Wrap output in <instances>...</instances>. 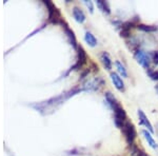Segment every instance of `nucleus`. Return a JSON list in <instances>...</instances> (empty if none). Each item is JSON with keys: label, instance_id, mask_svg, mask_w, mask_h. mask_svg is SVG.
<instances>
[{"label": "nucleus", "instance_id": "1", "mask_svg": "<svg viewBox=\"0 0 158 156\" xmlns=\"http://www.w3.org/2000/svg\"><path fill=\"white\" fill-rule=\"evenodd\" d=\"M122 131H123L127 142H128L130 145H132L135 140V138H136V130H135L134 124H132L131 121H128V120H127L124 126L122 127Z\"/></svg>", "mask_w": 158, "mask_h": 156}, {"label": "nucleus", "instance_id": "2", "mask_svg": "<svg viewBox=\"0 0 158 156\" xmlns=\"http://www.w3.org/2000/svg\"><path fill=\"white\" fill-rule=\"evenodd\" d=\"M114 110V121L117 128H121L124 126L127 121V113L124 111V109L122 108L120 104H118L117 107L113 109Z\"/></svg>", "mask_w": 158, "mask_h": 156}, {"label": "nucleus", "instance_id": "3", "mask_svg": "<svg viewBox=\"0 0 158 156\" xmlns=\"http://www.w3.org/2000/svg\"><path fill=\"white\" fill-rule=\"evenodd\" d=\"M134 57L140 65H142L144 69H147V70H150L151 57H150V55L148 54V53H146L142 50H137L136 52L134 53Z\"/></svg>", "mask_w": 158, "mask_h": 156}, {"label": "nucleus", "instance_id": "4", "mask_svg": "<svg viewBox=\"0 0 158 156\" xmlns=\"http://www.w3.org/2000/svg\"><path fill=\"white\" fill-rule=\"evenodd\" d=\"M110 77H111L112 82H113V84L115 86V88L117 89V90L120 91V92L124 91V82H123L122 78L118 75V74H117V73H111Z\"/></svg>", "mask_w": 158, "mask_h": 156}, {"label": "nucleus", "instance_id": "5", "mask_svg": "<svg viewBox=\"0 0 158 156\" xmlns=\"http://www.w3.org/2000/svg\"><path fill=\"white\" fill-rule=\"evenodd\" d=\"M138 116H139V119H140V122H141V124H143V126L146 127L148 130H149L150 133L154 132L152 124L150 122V120L148 119V117L146 116V114H144L143 112L141 111V110H138Z\"/></svg>", "mask_w": 158, "mask_h": 156}, {"label": "nucleus", "instance_id": "6", "mask_svg": "<svg viewBox=\"0 0 158 156\" xmlns=\"http://www.w3.org/2000/svg\"><path fill=\"white\" fill-rule=\"evenodd\" d=\"M73 17L79 23H83L85 21V15L82 10L78 9V7H74L73 9Z\"/></svg>", "mask_w": 158, "mask_h": 156}, {"label": "nucleus", "instance_id": "7", "mask_svg": "<svg viewBox=\"0 0 158 156\" xmlns=\"http://www.w3.org/2000/svg\"><path fill=\"white\" fill-rule=\"evenodd\" d=\"M142 135H143L144 138H146V140L148 141V145H149L150 147L153 148V149H157L158 145L156 144V141L154 140V138L152 137L151 133L148 132V130H143V131H142Z\"/></svg>", "mask_w": 158, "mask_h": 156}, {"label": "nucleus", "instance_id": "8", "mask_svg": "<svg viewBox=\"0 0 158 156\" xmlns=\"http://www.w3.org/2000/svg\"><path fill=\"white\" fill-rule=\"evenodd\" d=\"M100 60H101L103 66L106 69V70H111L112 69V60H111V58H110V55L108 54V53H106V52L101 53Z\"/></svg>", "mask_w": 158, "mask_h": 156}, {"label": "nucleus", "instance_id": "9", "mask_svg": "<svg viewBox=\"0 0 158 156\" xmlns=\"http://www.w3.org/2000/svg\"><path fill=\"white\" fill-rule=\"evenodd\" d=\"M106 100L110 106H111L112 109H114L115 107H117L119 104L118 101H117V99L115 98V96H114L111 92H106Z\"/></svg>", "mask_w": 158, "mask_h": 156}, {"label": "nucleus", "instance_id": "10", "mask_svg": "<svg viewBox=\"0 0 158 156\" xmlns=\"http://www.w3.org/2000/svg\"><path fill=\"white\" fill-rule=\"evenodd\" d=\"M85 42L92 48H94V47H96V45H97V39H96L95 36H94V35L92 34V33H90V32L85 33Z\"/></svg>", "mask_w": 158, "mask_h": 156}, {"label": "nucleus", "instance_id": "11", "mask_svg": "<svg viewBox=\"0 0 158 156\" xmlns=\"http://www.w3.org/2000/svg\"><path fill=\"white\" fill-rule=\"evenodd\" d=\"M97 6L100 9V11L101 12H103V13H106V14H110L111 13V11H110V7H109V4H108V2H106V1H102V0H97Z\"/></svg>", "mask_w": 158, "mask_h": 156}, {"label": "nucleus", "instance_id": "12", "mask_svg": "<svg viewBox=\"0 0 158 156\" xmlns=\"http://www.w3.org/2000/svg\"><path fill=\"white\" fill-rule=\"evenodd\" d=\"M115 65H116L117 71H118V73L120 74L122 77H124V78L128 77V72H127V70H126V68H124V65H122V63L119 62V61H116Z\"/></svg>", "mask_w": 158, "mask_h": 156}, {"label": "nucleus", "instance_id": "13", "mask_svg": "<svg viewBox=\"0 0 158 156\" xmlns=\"http://www.w3.org/2000/svg\"><path fill=\"white\" fill-rule=\"evenodd\" d=\"M137 27L141 31H144V32H156L158 30L157 27H154V25H146V24H138Z\"/></svg>", "mask_w": 158, "mask_h": 156}, {"label": "nucleus", "instance_id": "14", "mask_svg": "<svg viewBox=\"0 0 158 156\" xmlns=\"http://www.w3.org/2000/svg\"><path fill=\"white\" fill-rule=\"evenodd\" d=\"M148 74L151 77V79L153 80L158 81V71H152V70H148Z\"/></svg>", "mask_w": 158, "mask_h": 156}, {"label": "nucleus", "instance_id": "15", "mask_svg": "<svg viewBox=\"0 0 158 156\" xmlns=\"http://www.w3.org/2000/svg\"><path fill=\"white\" fill-rule=\"evenodd\" d=\"M153 61H154L155 65H158V51H156L153 55Z\"/></svg>", "mask_w": 158, "mask_h": 156}, {"label": "nucleus", "instance_id": "16", "mask_svg": "<svg viewBox=\"0 0 158 156\" xmlns=\"http://www.w3.org/2000/svg\"><path fill=\"white\" fill-rule=\"evenodd\" d=\"M85 4H86V6H88L89 7H90L91 13H93V3H92L91 1H85Z\"/></svg>", "mask_w": 158, "mask_h": 156}, {"label": "nucleus", "instance_id": "17", "mask_svg": "<svg viewBox=\"0 0 158 156\" xmlns=\"http://www.w3.org/2000/svg\"><path fill=\"white\" fill-rule=\"evenodd\" d=\"M156 90H157V91H158V86H156Z\"/></svg>", "mask_w": 158, "mask_h": 156}]
</instances>
